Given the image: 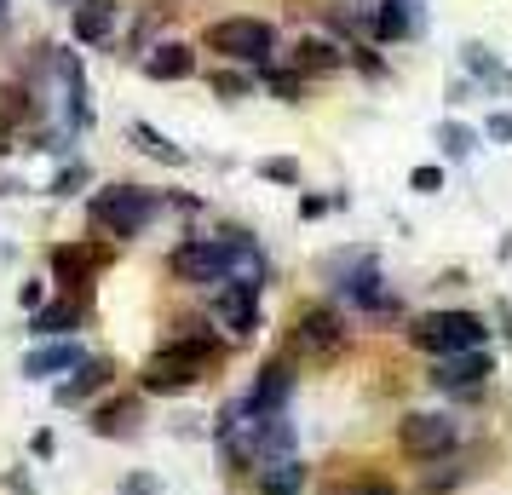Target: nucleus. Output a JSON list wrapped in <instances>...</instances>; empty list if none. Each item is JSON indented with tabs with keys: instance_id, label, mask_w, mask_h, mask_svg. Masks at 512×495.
Returning <instances> with one entry per match:
<instances>
[{
	"instance_id": "nucleus-3",
	"label": "nucleus",
	"mask_w": 512,
	"mask_h": 495,
	"mask_svg": "<svg viewBox=\"0 0 512 495\" xmlns=\"http://www.w3.org/2000/svg\"><path fill=\"white\" fill-rule=\"evenodd\" d=\"M484 317L472 311H426L415 323V346L432 357H455V352H484Z\"/></svg>"
},
{
	"instance_id": "nucleus-7",
	"label": "nucleus",
	"mask_w": 512,
	"mask_h": 495,
	"mask_svg": "<svg viewBox=\"0 0 512 495\" xmlns=\"http://www.w3.org/2000/svg\"><path fill=\"white\" fill-rule=\"evenodd\" d=\"M346 346V329H340V317L328 306H305L300 311V323H294V352L305 357H328V352H340Z\"/></svg>"
},
{
	"instance_id": "nucleus-9",
	"label": "nucleus",
	"mask_w": 512,
	"mask_h": 495,
	"mask_svg": "<svg viewBox=\"0 0 512 495\" xmlns=\"http://www.w3.org/2000/svg\"><path fill=\"white\" fill-rule=\"evenodd\" d=\"M288 392H294V369H288L282 357H271V363L259 369L254 392L242 398V409H248V415H259V421H265V415H282V403H288Z\"/></svg>"
},
{
	"instance_id": "nucleus-22",
	"label": "nucleus",
	"mask_w": 512,
	"mask_h": 495,
	"mask_svg": "<svg viewBox=\"0 0 512 495\" xmlns=\"http://www.w3.org/2000/svg\"><path fill=\"white\" fill-rule=\"evenodd\" d=\"M323 495H397L386 478H374V472H346V478H334Z\"/></svg>"
},
{
	"instance_id": "nucleus-8",
	"label": "nucleus",
	"mask_w": 512,
	"mask_h": 495,
	"mask_svg": "<svg viewBox=\"0 0 512 495\" xmlns=\"http://www.w3.org/2000/svg\"><path fill=\"white\" fill-rule=\"evenodd\" d=\"M104 260H110V254H104L98 242H64V248H52V277L81 294V288L93 283V271H104Z\"/></svg>"
},
{
	"instance_id": "nucleus-34",
	"label": "nucleus",
	"mask_w": 512,
	"mask_h": 495,
	"mask_svg": "<svg viewBox=\"0 0 512 495\" xmlns=\"http://www.w3.org/2000/svg\"><path fill=\"white\" fill-rule=\"evenodd\" d=\"M41 294H47V283H24V306L41 311Z\"/></svg>"
},
{
	"instance_id": "nucleus-18",
	"label": "nucleus",
	"mask_w": 512,
	"mask_h": 495,
	"mask_svg": "<svg viewBox=\"0 0 512 495\" xmlns=\"http://www.w3.org/2000/svg\"><path fill=\"white\" fill-rule=\"evenodd\" d=\"M369 29H374V41H403V35L415 29V6H409V0H380Z\"/></svg>"
},
{
	"instance_id": "nucleus-33",
	"label": "nucleus",
	"mask_w": 512,
	"mask_h": 495,
	"mask_svg": "<svg viewBox=\"0 0 512 495\" xmlns=\"http://www.w3.org/2000/svg\"><path fill=\"white\" fill-rule=\"evenodd\" d=\"M29 449H35V455L47 461V455H52V449H58V444H52V432H35V438H29Z\"/></svg>"
},
{
	"instance_id": "nucleus-17",
	"label": "nucleus",
	"mask_w": 512,
	"mask_h": 495,
	"mask_svg": "<svg viewBox=\"0 0 512 495\" xmlns=\"http://www.w3.org/2000/svg\"><path fill=\"white\" fill-rule=\"evenodd\" d=\"M139 415H144L139 398H116V403H104V409H93V421H87V426H93L98 438H127Z\"/></svg>"
},
{
	"instance_id": "nucleus-6",
	"label": "nucleus",
	"mask_w": 512,
	"mask_h": 495,
	"mask_svg": "<svg viewBox=\"0 0 512 495\" xmlns=\"http://www.w3.org/2000/svg\"><path fill=\"white\" fill-rule=\"evenodd\" d=\"M173 277L179 283H196V288H213L231 277V260H225V242H179L173 248Z\"/></svg>"
},
{
	"instance_id": "nucleus-14",
	"label": "nucleus",
	"mask_w": 512,
	"mask_h": 495,
	"mask_svg": "<svg viewBox=\"0 0 512 495\" xmlns=\"http://www.w3.org/2000/svg\"><path fill=\"white\" fill-rule=\"evenodd\" d=\"M110 29H116V0H81L75 6V41L98 47V41H110Z\"/></svg>"
},
{
	"instance_id": "nucleus-20",
	"label": "nucleus",
	"mask_w": 512,
	"mask_h": 495,
	"mask_svg": "<svg viewBox=\"0 0 512 495\" xmlns=\"http://www.w3.org/2000/svg\"><path fill=\"white\" fill-rule=\"evenodd\" d=\"M127 139L139 144L144 156H156L162 167H185V162H190V156L179 150V144H173V139H162V133H156V127H144V121H133V127H127Z\"/></svg>"
},
{
	"instance_id": "nucleus-15",
	"label": "nucleus",
	"mask_w": 512,
	"mask_h": 495,
	"mask_svg": "<svg viewBox=\"0 0 512 495\" xmlns=\"http://www.w3.org/2000/svg\"><path fill=\"white\" fill-rule=\"evenodd\" d=\"M81 317H87V300H81V294H64V300H52V306L35 311V323H29V329L52 340V334H70Z\"/></svg>"
},
{
	"instance_id": "nucleus-11",
	"label": "nucleus",
	"mask_w": 512,
	"mask_h": 495,
	"mask_svg": "<svg viewBox=\"0 0 512 495\" xmlns=\"http://www.w3.org/2000/svg\"><path fill=\"white\" fill-rule=\"evenodd\" d=\"M81 363H87L81 346H70V340H47V346H35V352L24 357V375L29 380H52V375H64V369H81Z\"/></svg>"
},
{
	"instance_id": "nucleus-2",
	"label": "nucleus",
	"mask_w": 512,
	"mask_h": 495,
	"mask_svg": "<svg viewBox=\"0 0 512 495\" xmlns=\"http://www.w3.org/2000/svg\"><path fill=\"white\" fill-rule=\"evenodd\" d=\"M162 208V196L156 190H139V185H104L93 196V208H87V219H93V231L104 236H139L144 225H150V213Z\"/></svg>"
},
{
	"instance_id": "nucleus-25",
	"label": "nucleus",
	"mask_w": 512,
	"mask_h": 495,
	"mask_svg": "<svg viewBox=\"0 0 512 495\" xmlns=\"http://www.w3.org/2000/svg\"><path fill=\"white\" fill-rule=\"evenodd\" d=\"M213 93H219V98H231V104H236V98H248V75L219 70V75H213Z\"/></svg>"
},
{
	"instance_id": "nucleus-35",
	"label": "nucleus",
	"mask_w": 512,
	"mask_h": 495,
	"mask_svg": "<svg viewBox=\"0 0 512 495\" xmlns=\"http://www.w3.org/2000/svg\"><path fill=\"white\" fill-rule=\"evenodd\" d=\"M6 12H12V0H0V24H6Z\"/></svg>"
},
{
	"instance_id": "nucleus-26",
	"label": "nucleus",
	"mask_w": 512,
	"mask_h": 495,
	"mask_svg": "<svg viewBox=\"0 0 512 495\" xmlns=\"http://www.w3.org/2000/svg\"><path fill=\"white\" fill-rule=\"evenodd\" d=\"M409 185H415L420 196H432V190L443 185V167H415V173H409Z\"/></svg>"
},
{
	"instance_id": "nucleus-13",
	"label": "nucleus",
	"mask_w": 512,
	"mask_h": 495,
	"mask_svg": "<svg viewBox=\"0 0 512 495\" xmlns=\"http://www.w3.org/2000/svg\"><path fill=\"white\" fill-rule=\"evenodd\" d=\"M190 70H196V52H190L185 41H162V47L144 58V75H150V81H185Z\"/></svg>"
},
{
	"instance_id": "nucleus-32",
	"label": "nucleus",
	"mask_w": 512,
	"mask_h": 495,
	"mask_svg": "<svg viewBox=\"0 0 512 495\" xmlns=\"http://www.w3.org/2000/svg\"><path fill=\"white\" fill-rule=\"evenodd\" d=\"M466 58H472V70H478V75H495V64H489L484 47H466Z\"/></svg>"
},
{
	"instance_id": "nucleus-31",
	"label": "nucleus",
	"mask_w": 512,
	"mask_h": 495,
	"mask_svg": "<svg viewBox=\"0 0 512 495\" xmlns=\"http://www.w3.org/2000/svg\"><path fill=\"white\" fill-rule=\"evenodd\" d=\"M75 185H81V167H64V179H58V185H52V196H70Z\"/></svg>"
},
{
	"instance_id": "nucleus-4",
	"label": "nucleus",
	"mask_w": 512,
	"mask_h": 495,
	"mask_svg": "<svg viewBox=\"0 0 512 495\" xmlns=\"http://www.w3.org/2000/svg\"><path fill=\"white\" fill-rule=\"evenodd\" d=\"M202 47L225 52V58H242V64H265V52L277 47V29L259 24V18H219V24H208Z\"/></svg>"
},
{
	"instance_id": "nucleus-1",
	"label": "nucleus",
	"mask_w": 512,
	"mask_h": 495,
	"mask_svg": "<svg viewBox=\"0 0 512 495\" xmlns=\"http://www.w3.org/2000/svg\"><path fill=\"white\" fill-rule=\"evenodd\" d=\"M219 357V346H213L208 334H196V340H173V346H162V352L144 363V392H190L196 380L208 375V363Z\"/></svg>"
},
{
	"instance_id": "nucleus-21",
	"label": "nucleus",
	"mask_w": 512,
	"mask_h": 495,
	"mask_svg": "<svg viewBox=\"0 0 512 495\" xmlns=\"http://www.w3.org/2000/svg\"><path fill=\"white\" fill-rule=\"evenodd\" d=\"M305 75H328V70H340L346 58H340V47L334 41H300V58H294Z\"/></svg>"
},
{
	"instance_id": "nucleus-24",
	"label": "nucleus",
	"mask_w": 512,
	"mask_h": 495,
	"mask_svg": "<svg viewBox=\"0 0 512 495\" xmlns=\"http://www.w3.org/2000/svg\"><path fill=\"white\" fill-rule=\"evenodd\" d=\"M259 179H271V185H294V179H300V162L271 156V162H259Z\"/></svg>"
},
{
	"instance_id": "nucleus-30",
	"label": "nucleus",
	"mask_w": 512,
	"mask_h": 495,
	"mask_svg": "<svg viewBox=\"0 0 512 495\" xmlns=\"http://www.w3.org/2000/svg\"><path fill=\"white\" fill-rule=\"evenodd\" d=\"M489 139L512 144V116H489Z\"/></svg>"
},
{
	"instance_id": "nucleus-27",
	"label": "nucleus",
	"mask_w": 512,
	"mask_h": 495,
	"mask_svg": "<svg viewBox=\"0 0 512 495\" xmlns=\"http://www.w3.org/2000/svg\"><path fill=\"white\" fill-rule=\"evenodd\" d=\"M121 495H162V484H156L150 472H133V478L121 484Z\"/></svg>"
},
{
	"instance_id": "nucleus-5",
	"label": "nucleus",
	"mask_w": 512,
	"mask_h": 495,
	"mask_svg": "<svg viewBox=\"0 0 512 495\" xmlns=\"http://www.w3.org/2000/svg\"><path fill=\"white\" fill-rule=\"evenodd\" d=\"M455 421L449 415H403V426H397V444H403V455H415V461H443L449 449H455Z\"/></svg>"
},
{
	"instance_id": "nucleus-28",
	"label": "nucleus",
	"mask_w": 512,
	"mask_h": 495,
	"mask_svg": "<svg viewBox=\"0 0 512 495\" xmlns=\"http://www.w3.org/2000/svg\"><path fill=\"white\" fill-rule=\"evenodd\" d=\"M271 93L288 98V104H300V75H271Z\"/></svg>"
},
{
	"instance_id": "nucleus-23",
	"label": "nucleus",
	"mask_w": 512,
	"mask_h": 495,
	"mask_svg": "<svg viewBox=\"0 0 512 495\" xmlns=\"http://www.w3.org/2000/svg\"><path fill=\"white\" fill-rule=\"evenodd\" d=\"M438 139H443V150H449V156H466V150H472V127H461V121H443Z\"/></svg>"
},
{
	"instance_id": "nucleus-19",
	"label": "nucleus",
	"mask_w": 512,
	"mask_h": 495,
	"mask_svg": "<svg viewBox=\"0 0 512 495\" xmlns=\"http://www.w3.org/2000/svg\"><path fill=\"white\" fill-rule=\"evenodd\" d=\"M300 484H305V467L294 461V455L259 467V495H300Z\"/></svg>"
},
{
	"instance_id": "nucleus-10",
	"label": "nucleus",
	"mask_w": 512,
	"mask_h": 495,
	"mask_svg": "<svg viewBox=\"0 0 512 495\" xmlns=\"http://www.w3.org/2000/svg\"><path fill=\"white\" fill-rule=\"evenodd\" d=\"M489 375H495L489 352H455V357H443L438 369H432V386H443V392H478Z\"/></svg>"
},
{
	"instance_id": "nucleus-29",
	"label": "nucleus",
	"mask_w": 512,
	"mask_h": 495,
	"mask_svg": "<svg viewBox=\"0 0 512 495\" xmlns=\"http://www.w3.org/2000/svg\"><path fill=\"white\" fill-rule=\"evenodd\" d=\"M466 478V467H443V472H432V478H426V490L438 495V490H449V484H461Z\"/></svg>"
},
{
	"instance_id": "nucleus-16",
	"label": "nucleus",
	"mask_w": 512,
	"mask_h": 495,
	"mask_svg": "<svg viewBox=\"0 0 512 495\" xmlns=\"http://www.w3.org/2000/svg\"><path fill=\"white\" fill-rule=\"evenodd\" d=\"M110 375H116V369H110L104 357H87V363L75 369V380H64V386H58V403H87L93 392H104V386H110Z\"/></svg>"
},
{
	"instance_id": "nucleus-12",
	"label": "nucleus",
	"mask_w": 512,
	"mask_h": 495,
	"mask_svg": "<svg viewBox=\"0 0 512 495\" xmlns=\"http://www.w3.org/2000/svg\"><path fill=\"white\" fill-rule=\"evenodd\" d=\"M219 317H225L236 334H254L259 329V283L225 288V294H219Z\"/></svg>"
},
{
	"instance_id": "nucleus-36",
	"label": "nucleus",
	"mask_w": 512,
	"mask_h": 495,
	"mask_svg": "<svg viewBox=\"0 0 512 495\" xmlns=\"http://www.w3.org/2000/svg\"><path fill=\"white\" fill-rule=\"evenodd\" d=\"M507 87H512V75H507Z\"/></svg>"
}]
</instances>
